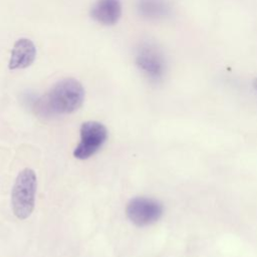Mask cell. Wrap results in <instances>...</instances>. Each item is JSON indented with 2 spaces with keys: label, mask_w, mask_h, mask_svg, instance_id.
Wrapping results in <instances>:
<instances>
[{
  "label": "cell",
  "mask_w": 257,
  "mask_h": 257,
  "mask_svg": "<svg viewBox=\"0 0 257 257\" xmlns=\"http://www.w3.org/2000/svg\"><path fill=\"white\" fill-rule=\"evenodd\" d=\"M84 100V88L74 78L57 81L35 103L36 111L44 116L68 114L77 110Z\"/></svg>",
  "instance_id": "cell-1"
},
{
  "label": "cell",
  "mask_w": 257,
  "mask_h": 257,
  "mask_svg": "<svg viewBox=\"0 0 257 257\" xmlns=\"http://www.w3.org/2000/svg\"><path fill=\"white\" fill-rule=\"evenodd\" d=\"M37 177L32 169L25 168L19 172L11 193V204L14 215L20 219H27L33 212Z\"/></svg>",
  "instance_id": "cell-2"
},
{
  "label": "cell",
  "mask_w": 257,
  "mask_h": 257,
  "mask_svg": "<svg viewBox=\"0 0 257 257\" xmlns=\"http://www.w3.org/2000/svg\"><path fill=\"white\" fill-rule=\"evenodd\" d=\"M136 64L152 81H160L167 72V60L162 49L153 42H144L136 53Z\"/></svg>",
  "instance_id": "cell-3"
},
{
  "label": "cell",
  "mask_w": 257,
  "mask_h": 257,
  "mask_svg": "<svg viewBox=\"0 0 257 257\" xmlns=\"http://www.w3.org/2000/svg\"><path fill=\"white\" fill-rule=\"evenodd\" d=\"M80 142L73 151L74 158L86 160L93 156L105 143L107 139V130L101 122L88 120L81 124Z\"/></svg>",
  "instance_id": "cell-4"
},
{
  "label": "cell",
  "mask_w": 257,
  "mask_h": 257,
  "mask_svg": "<svg viewBox=\"0 0 257 257\" xmlns=\"http://www.w3.org/2000/svg\"><path fill=\"white\" fill-rule=\"evenodd\" d=\"M161 202L148 197H136L130 200L125 207L127 219L137 227H145L156 223L163 215Z\"/></svg>",
  "instance_id": "cell-5"
},
{
  "label": "cell",
  "mask_w": 257,
  "mask_h": 257,
  "mask_svg": "<svg viewBox=\"0 0 257 257\" xmlns=\"http://www.w3.org/2000/svg\"><path fill=\"white\" fill-rule=\"evenodd\" d=\"M121 15L119 0H97L90 9L91 18L102 25L115 24Z\"/></svg>",
  "instance_id": "cell-6"
},
{
  "label": "cell",
  "mask_w": 257,
  "mask_h": 257,
  "mask_svg": "<svg viewBox=\"0 0 257 257\" xmlns=\"http://www.w3.org/2000/svg\"><path fill=\"white\" fill-rule=\"evenodd\" d=\"M36 57V47L34 43L28 38L18 39L12 48L9 68L22 69L32 64Z\"/></svg>",
  "instance_id": "cell-7"
},
{
  "label": "cell",
  "mask_w": 257,
  "mask_h": 257,
  "mask_svg": "<svg viewBox=\"0 0 257 257\" xmlns=\"http://www.w3.org/2000/svg\"><path fill=\"white\" fill-rule=\"evenodd\" d=\"M137 11L148 20H161L171 15L172 6L169 0H138Z\"/></svg>",
  "instance_id": "cell-8"
},
{
  "label": "cell",
  "mask_w": 257,
  "mask_h": 257,
  "mask_svg": "<svg viewBox=\"0 0 257 257\" xmlns=\"http://www.w3.org/2000/svg\"><path fill=\"white\" fill-rule=\"evenodd\" d=\"M253 86H254V88H255V89H257V78L253 81Z\"/></svg>",
  "instance_id": "cell-9"
}]
</instances>
